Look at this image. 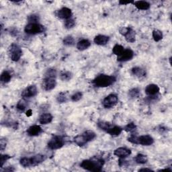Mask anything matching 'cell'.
<instances>
[{"mask_svg": "<svg viewBox=\"0 0 172 172\" xmlns=\"http://www.w3.org/2000/svg\"><path fill=\"white\" fill-rule=\"evenodd\" d=\"M75 20L73 18H69L68 20H66V21L65 22V26L68 29L73 28V27L75 26Z\"/></svg>", "mask_w": 172, "mask_h": 172, "instance_id": "obj_39", "label": "cell"}, {"mask_svg": "<svg viewBox=\"0 0 172 172\" xmlns=\"http://www.w3.org/2000/svg\"><path fill=\"white\" fill-rule=\"evenodd\" d=\"M83 138L85 139V140L87 142H90V141H92L95 138V133L94 132H93L92 131H87L83 132L82 134Z\"/></svg>", "mask_w": 172, "mask_h": 172, "instance_id": "obj_23", "label": "cell"}, {"mask_svg": "<svg viewBox=\"0 0 172 172\" xmlns=\"http://www.w3.org/2000/svg\"><path fill=\"white\" fill-rule=\"evenodd\" d=\"M38 94V90L35 85H30L27 87L26 89L23 90L22 92V96L26 98H33L36 96Z\"/></svg>", "mask_w": 172, "mask_h": 172, "instance_id": "obj_9", "label": "cell"}, {"mask_svg": "<svg viewBox=\"0 0 172 172\" xmlns=\"http://www.w3.org/2000/svg\"><path fill=\"white\" fill-rule=\"evenodd\" d=\"M40 20V17L36 14H32L28 17L29 24H37Z\"/></svg>", "mask_w": 172, "mask_h": 172, "instance_id": "obj_36", "label": "cell"}, {"mask_svg": "<svg viewBox=\"0 0 172 172\" xmlns=\"http://www.w3.org/2000/svg\"><path fill=\"white\" fill-rule=\"evenodd\" d=\"M119 4L120 5H128L130 4H134V1H120Z\"/></svg>", "mask_w": 172, "mask_h": 172, "instance_id": "obj_43", "label": "cell"}, {"mask_svg": "<svg viewBox=\"0 0 172 172\" xmlns=\"http://www.w3.org/2000/svg\"><path fill=\"white\" fill-rule=\"evenodd\" d=\"M159 86L155 84H150L148 85L145 88V93L147 95L149 96H155L159 92Z\"/></svg>", "mask_w": 172, "mask_h": 172, "instance_id": "obj_14", "label": "cell"}, {"mask_svg": "<svg viewBox=\"0 0 172 172\" xmlns=\"http://www.w3.org/2000/svg\"><path fill=\"white\" fill-rule=\"evenodd\" d=\"M56 16L60 19L68 20L71 18L72 16V11L68 8H63L59 10L56 11Z\"/></svg>", "mask_w": 172, "mask_h": 172, "instance_id": "obj_12", "label": "cell"}, {"mask_svg": "<svg viewBox=\"0 0 172 172\" xmlns=\"http://www.w3.org/2000/svg\"><path fill=\"white\" fill-rule=\"evenodd\" d=\"M11 78H12V75L10 73H9L8 71H4V72L1 73L0 80H1V82L2 83H8L9 81L11 80Z\"/></svg>", "mask_w": 172, "mask_h": 172, "instance_id": "obj_27", "label": "cell"}, {"mask_svg": "<svg viewBox=\"0 0 172 172\" xmlns=\"http://www.w3.org/2000/svg\"><path fill=\"white\" fill-rule=\"evenodd\" d=\"M45 26L40 24H28L24 28V32L28 34H37L45 32Z\"/></svg>", "mask_w": 172, "mask_h": 172, "instance_id": "obj_3", "label": "cell"}, {"mask_svg": "<svg viewBox=\"0 0 172 172\" xmlns=\"http://www.w3.org/2000/svg\"><path fill=\"white\" fill-rule=\"evenodd\" d=\"M132 73L133 74L134 76H136L137 77H145L146 75V72L145 71L144 69H142V68L139 67H133L131 69Z\"/></svg>", "mask_w": 172, "mask_h": 172, "instance_id": "obj_21", "label": "cell"}, {"mask_svg": "<svg viewBox=\"0 0 172 172\" xmlns=\"http://www.w3.org/2000/svg\"><path fill=\"white\" fill-rule=\"evenodd\" d=\"M124 131L128 132H131L133 133L134 132L137 131V126L134 124L133 122H131V123L128 124L126 126L124 127Z\"/></svg>", "mask_w": 172, "mask_h": 172, "instance_id": "obj_35", "label": "cell"}, {"mask_svg": "<svg viewBox=\"0 0 172 172\" xmlns=\"http://www.w3.org/2000/svg\"><path fill=\"white\" fill-rule=\"evenodd\" d=\"M116 77L112 75H100L93 80V83L96 87H106L112 85L116 82Z\"/></svg>", "mask_w": 172, "mask_h": 172, "instance_id": "obj_2", "label": "cell"}, {"mask_svg": "<svg viewBox=\"0 0 172 172\" xmlns=\"http://www.w3.org/2000/svg\"><path fill=\"white\" fill-rule=\"evenodd\" d=\"M94 41L98 45L104 46L108 43L109 37L104 35H98L94 38Z\"/></svg>", "mask_w": 172, "mask_h": 172, "instance_id": "obj_16", "label": "cell"}, {"mask_svg": "<svg viewBox=\"0 0 172 172\" xmlns=\"http://www.w3.org/2000/svg\"><path fill=\"white\" fill-rule=\"evenodd\" d=\"M42 132H43V129L38 125H33L29 127L28 129L27 130V134L30 137L38 136Z\"/></svg>", "mask_w": 172, "mask_h": 172, "instance_id": "obj_15", "label": "cell"}, {"mask_svg": "<svg viewBox=\"0 0 172 172\" xmlns=\"http://www.w3.org/2000/svg\"><path fill=\"white\" fill-rule=\"evenodd\" d=\"M73 141H74V142H75V144H77V145L79 146V147L84 146L87 143V141H86L85 139L83 138L82 134L77 135V136H76L75 138L73 139Z\"/></svg>", "mask_w": 172, "mask_h": 172, "instance_id": "obj_24", "label": "cell"}, {"mask_svg": "<svg viewBox=\"0 0 172 172\" xmlns=\"http://www.w3.org/2000/svg\"><path fill=\"white\" fill-rule=\"evenodd\" d=\"M122 131V129L121 127L118 126H112L110 129H109L106 131L107 133H108L109 134L112 135V136H119Z\"/></svg>", "mask_w": 172, "mask_h": 172, "instance_id": "obj_22", "label": "cell"}, {"mask_svg": "<svg viewBox=\"0 0 172 172\" xmlns=\"http://www.w3.org/2000/svg\"><path fill=\"white\" fill-rule=\"evenodd\" d=\"M91 45L90 42L87 39H83V40L79 41L77 44V48L79 51H84L88 48Z\"/></svg>", "mask_w": 172, "mask_h": 172, "instance_id": "obj_20", "label": "cell"}, {"mask_svg": "<svg viewBox=\"0 0 172 172\" xmlns=\"http://www.w3.org/2000/svg\"><path fill=\"white\" fill-rule=\"evenodd\" d=\"M11 156L8 155H1V168H3L4 163L11 158Z\"/></svg>", "mask_w": 172, "mask_h": 172, "instance_id": "obj_41", "label": "cell"}, {"mask_svg": "<svg viewBox=\"0 0 172 172\" xmlns=\"http://www.w3.org/2000/svg\"><path fill=\"white\" fill-rule=\"evenodd\" d=\"M154 142L153 137L149 135H142V136L137 137V145H141L144 146L151 145Z\"/></svg>", "mask_w": 172, "mask_h": 172, "instance_id": "obj_11", "label": "cell"}, {"mask_svg": "<svg viewBox=\"0 0 172 172\" xmlns=\"http://www.w3.org/2000/svg\"><path fill=\"white\" fill-rule=\"evenodd\" d=\"M26 106H27V103L25 100H20L18 102V104H17L16 108H17V109L19 110V111L23 112L26 108Z\"/></svg>", "mask_w": 172, "mask_h": 172, "instance_id": "obj_34", "label": "cell"}, {"mask_svg": "<svg viewBox=\"0 0 172 172\" xmlns=\"http://www.w3.org/2000/svg\"><path fill=\"white\" fill-rule=\"evenodd\" d=\"M45 77L56 78V71L55 69H48L46 71V72L45 73Z\"/></svg>", "mask_w": 172, "mask_h": 172, "instance_id": "obj_38", "label": "cell"}, {"mask_svg": "<svg viewBox=\"0 0 172 172\" xmlns=\"http://www.w3.org/2000/svg\"><path fill=\"white\" fill-rule=\"evenodd\" d=\"M136 8L139 9V10H147L150 8V5L149 3L145 1H134L133 4Z\"/></svg>", "mask_w": 172, "mask_h": 172, "instance_id": "obj_18", "label": "cell"}, {"mask_svg": "<svg viewBox=\"0 0 172 172\" xmlns=\"http://www.w3.org/2000/svg\"><path fill=\"white\" fill-rule=\"evenodd\" d=\"M118 96L115 94H110L104 98L103 101V106L106 108H111L115 106L118 103Z\"/></svg>", "mask_w": 172, "mask_h": 172, "instance_id": "obj_7", "label": "cell"}, {"mask_svg": "<svg viewBox=\"0 0 172 172\" xmlns=\"http://www.w3.org/2000/svg\"><path fill=\"white\" fill-rule=\"evenodd\" d=\"M134 56V53L131 49H124V52L117 57V60L119 62H126V61L131 60Z\"/></svg>", "mask_w": 172, "mask_h": 172, "instance_id": "obj_10", "label": "cell"}, {"mask_svg": "<svg viewBox=\"0 0 172 172\" xmlns=\"http://www.w3.org/2000/svg\"><path fill=\"white\" fill-rule=\"evenodd\" d=\"M56 85V78L45 77L43 81V87L46 91H51L55 89Z\"/></svg>", "mask_w": 172, "mask_h": 172, "instance_id": "obj_8", "label": "cell"}, {"mask_svg": "<svg viewBox=\"0 0 172 172\" xmlns=\"http://www.w3.org/2000/svg\"><path fill=\"white\" fill-rule=\"evenodd\" d=\"M134 160L137 163L145 164L147 163V161H148V158H147V157L146 155H145L140 153L135 157Z\"/></svg>", "mask_w": 172, "mask_h": 172, "instance_id": "obj_26", "label": "cell"}, {"mask_svg": "<svg viewBox=\"0 0 172 172\" xmlns=\"http://www.w3.org/2000/svg\"><path fill=\"white\" fill-rule=\"evenodd\" d=\"M114 154L116 156L120 157V158L124 159L131 154V151L129 149L125 148V147H120V148H118L115 150Z\"/></svg>", "mask_w": 172, "mask_h": 172, "instance_id": "obj_13", "label": "cell"}, {"mask_svg": "<svg viewBox=\"0 0 172 172\" xmlns=\"http://www.w3.org/2000/svg\"><path fill=\"white\" fill-rule=\"evenodd\" d=\"M6 142L4 139H1L0 141V149L1 151H4V149H6Z\"/></svg>", "mask_w": 172, "mask_h": 172, "instance_id": "obj_42", "label": "cell"}, {"mask_svg": "<svg viewBox=\"0 0 172 172\" xmlns=\"http://www.w3.org/2000/svg\"><path fill=\"white\" fill-rule=\"evenodd\" d=\"M64 139L59 136H54L48 142V147L52 150L61 149L64 145Z\"/></svg>", "mask_w": 172, "mask_h": 172, "instance_id": "obj_6", "label": "cell"}, {"mask_svg": "<svg viewBox=\"0 0 172 172\" xmlns=\"http://www.w3.org/2000/svg\"><path fill=\"white\" fill-rule=\"evenodd\" d=\"M30 158L32 161H33V166H36L38 165V164L43 163V162L46 159V157L45 155H43L38 154L30 157Z\"/></svg>", "mask_w": 172, "mask_h": 172, "instance_id": "obj_19", "label": "cell"}, {"mask_svg": "<svg viewBox=\"0 0 172 172\" xmlns=\"http://www.w3.org/2000/svg\"><path fill=\"white\" fill-rule=\"evenodd\" d=\"M56 100L59 103H65L67 102V94L65 92H61L60 94H59V95L56 97Z\"/></svg>", "mask_w": 172, "mask_h": 172, "instance_id": "obj_32", "label": "cell"}, {"mask_svg": "<svg viewBox=\"0 0 172 172\" xmlns=\"http://www.w3.org/2000/svg\"><path fill=\"white\" fill-rule=\"evenodd\" d=\"M53 119V116L50 113H45L43 114L39 118V122L41 124H47L51 123Z\"/></svg>", "mask_w": 172, "mask_h": 172, "instance_id": "obj_17", "label": "cell"}, {"mask_svg": "<svg viewBox=\"0 0 172 172\" xmlns=\"http://www.w3.org/2000/svg\"><path fill=\"white\" fill-rule=\"evenodd\" d=\"M124 48L123 46L120 45H116L112 48V52L116 56H120L121 54L124 52Z\"/></svg>", "mask_w": 172, "mask_h": 172, "instance_id": "obj_30", "label": "cell"}, {"mask_svg": "<svg viewBox=\"0 0 172 172\" xmlns=\"http://www.w3.org/2000/svg\"><path fill=\"white\" fill-rule=\"evenodd\" d=\"M9 53L13 61H18L22 55V51L16 44H12L9 47Z\"/></svg>", "mask_w": 172, "mask_h": 172, "instance_id": "obj_5", "label": "cell"}, {"mask_svg": "<svg viewBox=\"0 0 172 172\" xmlns=\"http://www.w3.org/2000/svg\"><path fill=\"white\" fill-rule=\"evenodd\" d=\"M32 115H33V111H32V110H27V112H26V116H31Z\"/></svg>", "mask_w": 172, "mask_h": 172, "instance_id": "obj_45", "label": "cell"}, {"mask_svg": "<svg viewBox=\"0 0 172 172\" xmlns=\"http://www.w3.org/2000/svg\"><path fill=\"white\" fill-rule=\"evenodd\" d=\"M153 38L155 42L160 41L163 38V33L160 30H155L153 31Z\"/></svg>", "mask_w": 172, "mask_h": 172, "instance_id": "obj_33", "label": "cell"}, {"mask_svg": "<svg viewBox=\"0 0 172 172\" xmlns=\"http://www.w3.org/2000/svg\"><path fill=\"white\" fill-rule=\"evenodd\" d=\"M140 95V90L138 88H132V90L129 91V95L131 98H138Z\"/></svg>", "mask_w": 172, "mask_h": 172, "instance_id": "obj_37", "label": "cell"}, {"mask_svg": "<svg viewBox=\"0 0 172 172\" xmlns=\"http://www.w3.org/2000/svg\"><path fill=\"white\" fill-rule=\"evenodd\" d=\"M63 43L66 46H73L75 45V39L73 36H67L63 39Z\"/></svg>", "mask_w": 172, "mask_h": 172, "instance_id": "obj_31", "label": "cell"}, {"mask_svg": "<svg viewBox=\"0 0 172 172\" xmlns=\"http://www.w3.org/2000/svg\"><path fill=\"white\" fill-rule=\"evenodd\" d=\"M120 33L124 36L125 39L129 43H134L136 39V33L135 31L132 30V28H130V27H122L120 28Z\"/></svg>", "mask_w": 172, "mask_h": 172, "instance_id": "obj_4", "label": "cell"}, {"mask_svg": "<svg viewBox=\"0 0 172 172\" xmlns=\"http://www.w3.org/2000/svg\"><path fill=\"white\" fill-rule=\"evenodd\" d=\"M104 164V161L102 159H87L82 162L80 164V167L85 170L98 172L102 170L103 165Z\"/></svg>", "mask_w": 172, "mask_h": 172, "instance_id": "obj_1", "label": "cell"}, {"mask_svg": "<svg viewBox=\"0 0 172 172\" xmlns=\"http://www.w3.org/2000/svg\"><path fill=\"white\" fill-rule=\"evenodd\" d=\"M139 171H153V170H151V169H147V168H143L139 170Z\"/></svg>", "mask_w": 172, "mask_h": 172, "instance_id": "obj_46", "label": "cell"}, {"mask_svg": "<svg viewBox=\"0 0 172 172\" xmlns=\"http://www.w3.org/2000/svg\"><path fill=\"white\" fill-rule=\"evenodd\" d=\"M159 171H171V169H160L159 170Z\"/></svg>", "mask_w": 172, "mask_h": 172, "instance_id": "obj_47", "label": "cell"}, {"mask_svg": "<svg viewBox=\"0 0 172 172\" xmlns=\"http://www.w3.org/2000/svg\"><path fill=\"white\" fill-rule=\"evenodd\" d=\"M82 96H83V94L82 92H77L71 96V100H72L73 102H78L82 99Z\"/></svg>", "mask_w": 172, "mask_h": 172, "instance_id": "obj_40", "label": "cell"}, {"mask_svg": "<svg viewBox=\"0 0 172 172\" xmlns=\"http://www.w3.org/2000/svg\"><path fill=\"white\" fill-rule=\"evenodd\" d=\"M72 77H73V75L70 71H64L60 73V79L62 81L67 82V81H69L72 78Z\"/></svg>", "mask_w": 172, "mask_h": 172, "instance_id": "obj_28", "label": "cell"}, {"mask_svg": "<svg viewBox=\"0 0 172 172\" xmlns=\"http://www.w3.org/2000/svg\"><path fill=\"white\" fill-rule=\"evenodd\" d=\"M98 126L99 127L100 129H102L103 130V131L106 132L108 130L110 129L112 126V124H110V122H105V121H100L98 123Z\"/></svg>", "mask_w": 172, "mask_h": 172, "instance_id": "obj_29", "label": "cell"}, {"mask_svg": "<svg viewBox=\"0 0 172 172\" xmlns=\"http://www.w3.org/2000/svg\"><path fill=\"white\" fill-rule=\"evenodd\" d=\"M15 169H14L12 167H8V168H6L4 169V171H14Z\"/></svg>", "mask_w": 172, "mask_h": 172, "instance_id": "obj_44", "label": "cell"}, {"mask_svg": "<svg viewBox=\"0 0 172 172\" xmlns=\"http://www.w3.org/2000/svg\"><path fill=\"white\" fill-rule=\"evenodd\" d=\"M20 163L24 168H30L33 167V161L31 160V158H27V157H23L20 160Z\"/></svg>", "mask_w": 172, "mask_h": 172, "instance_id": "obj_25", "label": "cell"}]
</instances>
